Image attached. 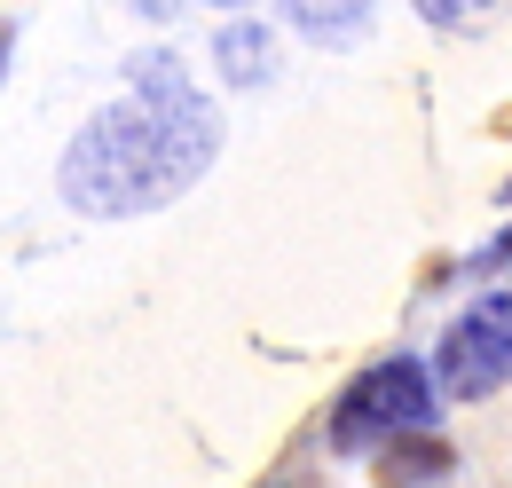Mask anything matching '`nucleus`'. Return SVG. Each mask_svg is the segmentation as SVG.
<instances>
[{
  "mask_svg": "<svg viewBox=\"0 0 512 488\" xmlns=\"http://www.w3.org/2000/svg\"><path fill=\"white\" fill-rule=\"evenodd\" d=\"M221 119L182 79V63L142 56L134 95L95 111L64 150V197L79 213H158L213 166Z\"/></svg>",
  "mask_w": 512,
  "mask_h": 488,
  "instance_id": "obj_1",
  "label": "nucleus"
},
{
  "mask_svg": "<svg viewBox=\"0 0 512 488\" xmlns=\"http://www.w3.org/2000/svg\"><path fill=\"white\" fill-rule=\"evenodd\" d=\"M418 426H434V370L410 363V355L363 370V378L339 394V410H331V441H339L347 457L379 449L394 433H418Z\"/></svg>",
  "mask_w": 512,
  "mask_h": 488,
  "instance_id": "obj_2",
  "label": "nucleus"
},
{
  "mask_svg": "<svg viewBox=\"0 0 512 488\" xmlns=\"http://www.w3.org/2000/svg\"><path fill=\"white\" fill-rule=\"evenodd\" d=\"M512 378V292L473 300L457 323L442 331V355H434V386L457 402H481Z\"/></svg>",
  "mask_w": 512,
  "mask_h": 488,
  "instance_id": "obj_3",
  "label": "nucleus"
},
{
  "mask_svg": "<svg viewBox=\"0 0 512 488\" xmlns=\"http://www.w3.org/2000/svg\"><path fill=\"white\" fill-rule=\"evenodd\" d=\"M292 32H308L316 48H355L371 32V0H284Z\"/></svg>",
  "mask_w": 512,
  "mask_h": 488,
  "instance_id": "obj_4",
  "label": "nucleus"
},
{
  "mask_svg": "<svg viewBox=\"0 0 512 488\" xmlns=\"http://www.w3.org/2000/svg\"><path fill=\"white\" fill-rule=\"evenodd\" d=\"M221 71H229L237 87H260V79L276 71V40H268L260 24H229V32H221Z\"/></svg>",
  "mask_w": 512,
  "mask_h": 488,
  "instance_id": "obj_5",
  "label": "nucleus"
},
{
  "mask_svg": "<svg viewBox=\"0 0 512 488\" xmlns=\"http://www.w3.org/2000/svg\"><path fill=\"white\" fill-rule=\"evenodd\" d=\"M379 473H386V488H418V481H442V473H449V449H442V441H402V449L386 457Z\"/></svg>",
  "mask_w": 512,
  "mask_h": 488,
  "instance_id": "obj_6",
  "label": "nucleus"
},
{
  "mask_svg": "<svg viewBox=\"0 0 512 488\" xmlns=\"http://www.w3.org/2000/svg\"><path fill=\"white\" fill-rule=\"evenodd\" d=\"M418 16H426V24H442V32H473V24H489V16H497V0H418Z\"/></svg>",
  "mask_w": 512,
  "mask_h": 488,
  "instance_id": "obj_7",
  "label": "nucleus"
},
{
  "mask_svg": "<svg viewBox=\"0 0 512 488\" xmlns=\"http://www.w3.org/2000/svg\"><path fill=\"white\" fill-rule=\"evenodd\" d=\"M221 8H245V0H221Z\"/></svg>",
  "mask_w": 512,
  "mask_h": 488,
  "instance_id": "obj_8",
  "label": "nucleus"
}]
</instances>
